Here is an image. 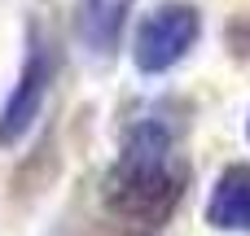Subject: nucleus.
<instances>
[{
	"label": "nucleus",
	"mask_w": 250,
	"mask_h": 236,
	"mask_svg": "<svg viewBox=\"0 0 250 236\" xmlns=\"http://www.w3.org/2000/svg\"><path fill=\"white\" fill-rule=\"evenodd\" d=\"M198 35H202V13L189 0H167L154 13H145V22L136 26L132 61L141 74H163L193 48Z\"/></svg>",
	"instance_id": "nucleus-2"
},
{
	"label": "nucleus",
	"mask_w": 250,
	"mask_h": 236,
	"mask_svg": "<svg viewBox=\"0 0 250 236\" xmlns=\"http://www.w3.org/2000/svg\"><path fill=\"white\" fill-rule=\"evenodd\" d=\"M229 44H233V53L250 57V13H242V18L229 22Z\"/></svg>",
	"instance_id": "nucleus-6"
},
{
	"label": "nucleus",
	"mask_w": 250,
	"mask_h": 236,
	"mask_svg": "<svg viewBox=\"0 0 250 236\" xmlns=\"http://www.w3.org/2000/svg\"><path fill=\"white\" fill-rule=\"evenodd\" d=\"M53 79H57V48L44 39L40 26H31L22 74H18V83H13L4 109H0V145H18V140L31 131V123H35L40 109H44V96H48Z\"/></svg>",
	"instance_id": "nucleus-3"
},
{
	"label": "nucleus",
	"mask_w": 250,
	"mask_h": 236,
	"mask_svg": "<svg viewBox=\"0 0 250 236\" xmlns=\"http://www.w3.org/2000/svg\"><path fill=\"white\" fill-rule=\"evenodd\" d=\"M189 188V158L180 153V123L158 114H136L123 131L119 162L101 180V206L110 223L127 236L158 232Z\"/></svg>",
	"instance_id": "nucleus-1"
},
{
	"label": "nucleus",
	"mask_w": 250,
	"mask_h": 236,
	"mask_svg": "<svg viewBox=\"0 0 250 236\" xmlns=\"http://www.w3.org/2000/svg\"><path fill=\"white\" fill-rule=\"evenodd\" d=\"M132 4L136 0H79V39H83V48L97 53V57H114Z\"/></svg>",
	"instance_id": "nucleus-5"
},
{
	"label": "nucleus",
	"mask_w": 250,
	"mask_h": 236,
	"mask_svg": "<svg viewBox=\"0 0 250 236\" xmlns=\"http://www.w3.org/2000/svg\"><path fill=\"white\" fill-rule=\"evenodd\" d=\"M207 223L215 232H250V162H233L220 171L207 201Z\"/></svg>",
	"instance_id": "nucleus-4"
}]
</instances>
